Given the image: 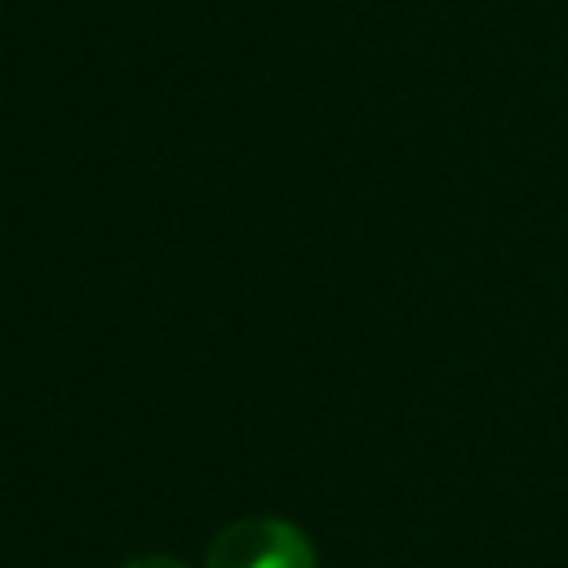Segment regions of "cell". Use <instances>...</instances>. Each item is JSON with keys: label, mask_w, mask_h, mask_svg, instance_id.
<instances>
[{"label": "cell", "mask_w": 568, "mask_h": 568, "mask_svg": "<svg viewBox=\"0 0 568 568\" xmlns=\"http://www.w3.org/2000/svg\"><path fill=\"white\" fill-rule=\"evenodd\" d=\"M124 568H186V564L173 555H142V559H129Z\"/></svg>", "instance_id": "obj_2"}, {"label": "cell", "mask_w": 568, "mask_h": 568, "mask_svg": "<svg viewBox=\"0 0 568 568\" xmlns=\"http://www.w3.org/2000/svg\"><path fill=\"white\" fill-rule=\"evenodd\" d=\"M204 568H315V546L288 519L253 515L213 537Z\"/></svg>", "instance_id": "obj_1"}]
</instances>
